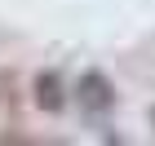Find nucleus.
Wrapping results in <instances>:
<instances>
[{"instance_id": "nucleus-1", "label": "nucleus", "mask_w": 155, "mask_h": 146, "mask_svg": "<svg viewBox=\"0 0 155 146\" xmlns=\"http://www.w3.org/2000/svg\"><path fill=\"white\" fill-rule=\"evenodd\" d=\"M80 106L84 115H111V106H115V89H111V80L102 71H89L80 80Z\"/></svg>"}, {"instance_id": "nucleus-2", "label": "nucleus", "mask_w": 155, "mask_h": 146, "mask_svg": "<svg viewBox=\"0 0 155 146\" xmlns=\"http://www.w3.org/2000/svg\"><path fill=\"white\" fill-rule=\"evenodd\" d=\"M62 102H67V97H62V80L45 71V75L36 80V106H40V111H62Z\"/></svg>"}]
</instances>
